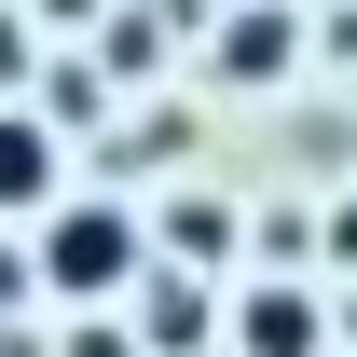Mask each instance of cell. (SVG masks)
<instances>
[{
	"instance_id": "cell-1",
	"label": "cell",
	"mask_w": 357,
	"mask_h": 357,
	"mask_svg": "<svg viewBox=\"0 0 357 357\" xmlns=\"http://www.w3.org/2000/svg\"><path fill=\"white\" fill-rule=\"evenodd\" d=\"M124 261H137V220H124V206H69V220L42 234V275L69 289V303H83V289H110Z\"/></svg>"
},
{
	"instance_id": "cell-2",
	"label": "cell",
	"mask_w": 357,
	"mask_h": 357,
	"mask_svg": "<svg viewBox=\"0 0 357 357\" xmlns=\"http://www.w3.org/2000/svg\"><path fill=\"white\" fill-rule=\"evenodd\" d=\"M234 344H248V357H316V303H303V289H248Z\"/></svg>"
},
{
	"instance_id": "cell-3",
	"label": "cell",
	"mask_w": 357,
	"mask_h": 357,
	"mask_svg": "<svg viewBox=\"0 0 357 357\" xmlns=\"http://www.w3.org/2000/svg\"><path fill=\"white\" fill-rule=\"evenodd\" d=\"M55 192V137L42 124H0V206H42Z\"/></svg>"
},
{
	"instance_id": "cell-4",
	"label": "cell",
	"mask_w": 357,
	"mask_h": 357,
	"mask_svg": "<svg viewBox=\"0 0 357 357\" xmlns=\"http://www.w3.org/2000/svg\"><path fill=\"white\" fill-rule=\"evenodd\" d=\"M220 69H234V83H261V69H289V14H234Z\"/></svg>"
}]
</instances>
